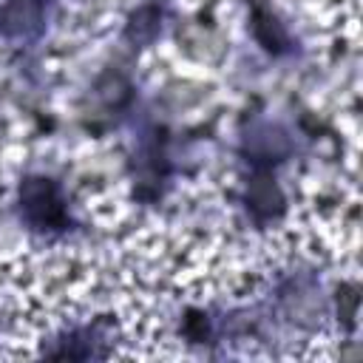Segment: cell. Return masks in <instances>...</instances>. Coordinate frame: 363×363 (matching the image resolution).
<instances>
[{
	"label": "cell",
	"instance_id": "obj_1",
	"mask_svg": "<svg viewBox=\"0 0 363 363\" xmlns=\"http://www.w3.org/2000/svg\"><path fill=\"white\" fill-rule=\"evenodd\" d=\"M23 213L34 227H60L65 221V210L54 182L48 179H28L20 190Z\"/></svg>",
	"mask_w": 363,
	"mask_h": 363
},
{
	"label": "cell",
	"instance_id": "obj_2",
	"mask_svg": "<svg viewBox=\"0 0 363 363\" xmlns=\"http://www.w3.org/2000/svg\"><path fill=\"white\" fill-rule=\"evenodd\" d=\"M43 26V0H9L0 6L3 37H31Z\"/></svg>",
	"mask_w": 363,
	"mask_h": 363
},
{
	"label": "cell",
	"instance_id": "obj_3",
	"mask_svg": "<svg viewBox=\"0 0 363 363\" xmlns=\"http://www.w3.org/2000/svg\"><path fill=\"white\" fill-rule=\"evenodd\" d=\"M252 28H255V37L267 45V48H284V43H286V34H284V28H281V23L272 17V14H267V11H255V23H252Z\"/></svg>",
	"mask_w": 363,
	"mask_h": 363
},
{
	"label": "cell",
	"instance_id": "obj_4",
	"mask_svg": "<svg viewBox=\"0 0 363 363\" xmlns=\"http://www.w3.org/2000/svg\"><path fill=\"white\" fill-rule=\"evenodd\" d=\"M156 31H159V26H156V11H153V9H142V11H136V17H133L128 34L142 43V40H153Z\"/></svg>",
	"mask_w": 363,
	"mask_h": 363
},
{
	"label": "cell",
	"instance_id": "obj_5",
	"mask_svg": "<svg viewBox=\"0 0 363 363\" xmlns=\"http://www.w3.org/2000/svg\"><path fill=\"white\" fill-rule=\"evenodd\" d=\"M250 201L255 210H272L278 204V193L267 179H255L250 187Z\"/></svg>",
	"mask_w": 363,
	"mask_h": 363
}]
</instances>
